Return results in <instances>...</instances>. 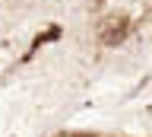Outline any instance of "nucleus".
<instances>
[{
  "instance_id": "f257e3e1",
  "label": "nucleus",
  "mask_w": 152,
  "mask_h": 137,
  "mask_svg": "<svg viewBox=\"0 0 152 137\" xmlns=\"http://www.w3.org/2000/svg\"><path fill=\"white\" fill-rule=\"evenodd\" d=\"M127 29H130V22L124 19V16H114L111 22H104L102 29H98V41L108 45V48H114V45H121V41H124Z\"/></svg>"
},
{
  "instance_id": "f03ea898",
  "label": "nucleus",
  "mask_w": 152,
  "mask_h": 137,
  "mask_svg": "<svg viewBox=\"0 0 152 137\" xmlns=\"http://www.w3.org/2000/svg\"><path fill=\"white\" fill-rule=\"evenodd\" d=\"M73 137H95V134H73Z\"/></svg>"
}]
</instances>
